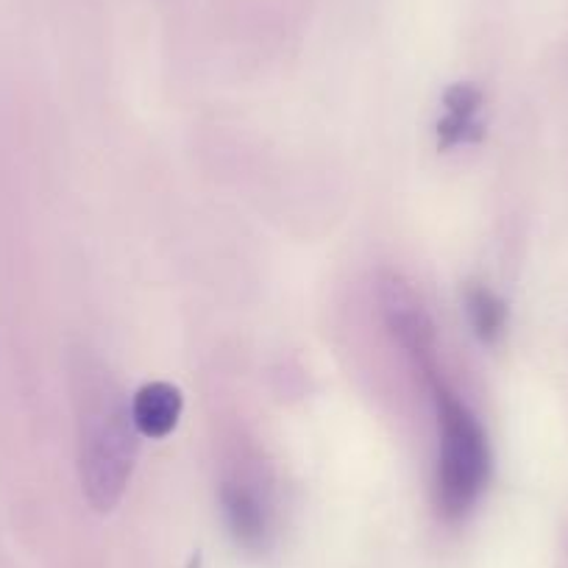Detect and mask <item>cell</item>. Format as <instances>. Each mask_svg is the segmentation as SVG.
I'll return each instance as SVG.
<instances>
[{
  "label": "cell",
  "mask_w": 568,
  "mask_h": 568,
  "mask_svg": "<svg viewBox=\"0 0 568 568\" xmlns=\"http://www.w3.org/2000/svg\"><path fill=\"white\" fill-rule=\"evenodd\" d=\"M466 307L474 332H477L485 343H494L496 337H501L507 324V307L494 291L474 284L466 293Z\"/></svg>",
  "instance_id": "obj_7"
},
{
  "label": "cell",
  "mask_w": 568,
  "mask_h": 568,
  "mask_svg": "<svg viewBox=\"0 0 568 568\" xmlns=\"http://www.w3.org/2000/svg\"><path fill=\"white\" fill-rule=\"evenodd\" d=\"M182 415V393L171 382H149L131 398V420L145 438H168Z\"/></svg>",
  "instance_id": "obj_4"
},
{
  "label": "cell",
  "mask_w": 568,
  "mask_h": 568,
  "mask_svg": "<svg viewBox=\"0 0 568 568\" xmlns=\"http://www.w3.org/2000/svg\"><path fill=\"white\" fill-rule=\"evenodd\" d=\"M221 505L234 540L245 549H260L267 540V532H271L267 510L260 496L243 483H226L221 490Z\"/></svg>",
  "instance_id": "obj_5"
},
{
  "label": "cell",
  "mask_w": 568,
  "mask_h": 568,
  "mask_svg": "<svg viewBox=\"0 0 568 568\" xmlns=\"http://www.w3.org/2000/svg\"><path fill=\"white\" fill-rule=\"evenodd\" d=\"M446 118L438 123V136L444 149H452V145H460V142H468L477 136V114L479 103H483V95H479L477 87L471 84H455L446 90Z\"/></svg>",
  "instance_id": "obj_6"
},
{
  "label": "cell",
  "mask_w": 568,
  "mask_h": 568,
  "mask_svg": "<svg viewBox=\"0 0 568 568\" xmlns=\"http://www.w3.org/2000/svg\"><path fill=\"white\" fill-rule=\"evenodd\" d=\"M379 310L387 329L402 343L404 352L413 357L415 368L424 374V379H438L433 318L418 302V296L409 291V284L396 273H385L379 278Z\"/></svg>",
  "instance_id": "obj_3"
},
{
  "label": "cell",
  "mask_w": 568,
  "mask_h": 568,
  "mask_svg": "<svg viewBox=\"0 0 568 568\" xmlns=\"http://www.w3.org/2000/svg\"><path fill=\"white\" fill-rule=\"evenodd\" d=\"M79 407V466L87 501L109 513L129 485L136 457V426L120 385L101 363H81L75 371Z\"/></svg>",
  "instance_id": "obj_1"
},
{
  "label": "cell",
  "mask_w": 568,
  "mask_h": 568,
  "mask_svg": "<svg viewBox=\"0 0 568 568\" xmlns=\"http://www.w3.org/2000/svg\"><path fill=\"white\" fill-rule=\"evenodd\" d=\"M429 385L440 426L438 510L446 518H463L488 483V438L471 409L440 382V376Z\"/></svg>",
  "instance_id": "obj_2"
}]
</instances>
